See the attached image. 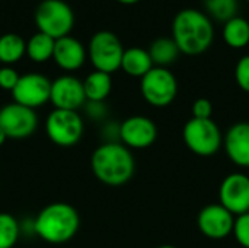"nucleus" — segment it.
<instances>
[{
    "mask_svg": "<svg viewBox=\"0 0 249 248\" xmlns=\"http://www.w3.org/2000/svg\"><path fill=\"white\" fill-rule=\"evenodd\" d=\"M172 39L185 56L206 53L214 39V26L209 15L197 9L179 10L172 22Z\"/></svg>",
    "mask_w": 249,
    "mask_h": 248,
    "instance_id": "f257e3e1",
    "label": "nucleus"
},
{
    "mask_svg": "<svg viewBox=\"0 0 249 248\" xmlns=\"http://www.w3.org/2000/svg\"><path fill=\"white\" fill-rule=\"evenodd\" d=\"M90 168L105 186L120 187L133 178L136 161L131 149L123 143H101L90 156Z\"/></svg>",
    "mask_w": 249,
    "mask_h": 248,
    "instance_id": "f03ea898",
    "label": "nucleus"
},
{
    "mask_svg": "<svg viewBox=\"0 0 249 248\" xmlns=\"http://www.w3.org/2000/svg\"><path fill=\"white\" fill-rule=\"evenodd\" d=\"M35 235L54 246L66 244L74 238L80 228L79 212L69 203L55 202L42 208L34 218Z\"/></svg>",
    "mask_w": 249,
    "mask_h": 248,
    "instance_id": "7ed1b4c3",
    "label": "nucleus"
},
{
    "mask_svg": "<svg viewBox=\"0 0 249 248\" xmlns=\"http://www.w3.org/2000/svg\"><path fill=\"white\" fill-rule=\"evenodd\" d=\"M38 32L54 39L70 35L74 25V13L64 0H42L34 13Z\"/></svg>",
    "mask_w": 249,
    "mask_h": 248,
    "instance_id": "20e7f679",
    "label": "nucleus"
},
{
    "mask_svg": "<svg viewBox=\"0 0 249 248\" xmlns=\"http://www.w3.org/2000/svg\"><path fill=\"white\" fill-rule=\"evenodd\" d=\"M182 139L193 153L203 158L216 155L223 146L222 130L212 118L188 120L182 129Z\"/></svg>",
    "mask_w": 249,
    "mask_h": 248,
    "instance_id": "39448f33",
    "label": "nucleus"
},
{
    "mask_svg": "<svg viewBox=\"0 0 249 248\" xmlns=\"http://www.w3.org/2000/svg\"><path fill=\"white\" fill-rule=\"evenodd\" d=\"M124 47L120 38L111 31H98L88 45V57L95 70L112 75L121 69Z\"/></svg>",
    "mask_w": 249,
    "mask_h": 248,
    "instance_id": "423d86ee",
    "label": "nucleus"
},
{
    "mask_svg": "<svg viewBox=\"0 0 249 248\" xmlns=\"http://www.w3.org/2000/svg\"><path fill=\"white\" fill-rule=\"evenodd\" d=\"M140 91L142 96L149 105L165 108L177 98L178 80L168 67L155 66L140 79Z\"/></svg>",
    "mask_w": 249,
    "mask_h": 248,
    "instance_id": "0eeeda50",
    "label": "nucleus"
},
{
    "mask_svg": "<svg viewBox=\"0 0 249 248\" xmlns=\"http://www.w3.org/2000/svg\"><path fill=\"white\" fill-rule=\"evenodd\" d=\"M85 132L83 118L77 111L54 108L45 121V133L48 139L61 148H70L80 142Z\"/></svg>",
    "mask_w": 249,
    "mask_h": 248,
    "instance_id": "6e6552de",
    "label": "nucleus"
},
{
    "mask_svg": "<svg viewBox=\"0 0 249 248\" xmlns=\"http://www.w3.org/2000/svg\"><path fill=\"white\" fill-rule=\"evenodd\" d=\"M51 80L41 73H25L19 77L15 89L12 91L13 102L28 107L31 110L41 108L50 102Z\"/></svg>",
    "mask_w": 249,
    "mask_h": 248,
    "instance_id": "1a4fd4ad",
    "label": "nucleus"
},
{
    "mask_svg": "<svg viewBox=\"0 0 249 248\" xmlns=\"http://www.w3.org/2000/svg\"><path fill=\"white\" fill-rule=\"evenodd\" d=\"M0 127L9 139H26L35 133L38 127V115L35 110L10 102L0 108Z\"/></svg>",
    "mask_w": 249,
    "mask_h": 248,
    "instance_id": "9d476101",
    "label": "nucleus"
},
{
    "mask_svg": "<svg viewBox=\"0 0 249 248\" xmlns=\"http://www.w3.org/2000/svg\"><path fill=\"white\" fill-rule=\"evenodd\" d=\"M235 218L236 216L220 203H212L200 210L197 216V227L206 238L219 241L232 235Z\"/></svg>",
    "mask_w": 249,
    "mask_h": 248,
    "instance_id": "9b49d317",
    "label": "nucleus"
},
{
    "mask_svg": "<svg viewBox=\"0 0 249 248\" xmlns=\"http://www.w3.org/2000/svg\"><path fill=\"white\" fill-rule=\"evenodd\" d=\"M219 203L232 215L249 212V177L244 172L226 175L219 187Z\"/></svg>",
    "mask_w": 249,
    "mask_h": 248,
    "instance_id": "f8f14e48",
    "label": "nucleus"
},
{
    "mask_svg": "<svg viewBox=\"0 0 249 248\" xmlns=\"http://www.w3.org/2000/svg\"><path fill=\"white\" fill-rule=\"evenodd\" d=\"M50 102L58 110L79 111L86 104L83 80L73 75L58 76L51 82Z\"/></svg>",
    "mask_w": 249,
    "mask_h": 248,
    "instance_id": "ddd939ff",
    "label": "nucleus"
},
{
    "mask_svg": "<svg viewBox=\"0 0 249 248\" xmlns=\"http://www.w3.org/2000/svg\"><path fill=\"white\" fill-rule=\"evenodd\" d=\"M156 139L158 126L146 115H131L120 123V142L128 149H146Z\"/></svg>",
    "mask_w": 249,
    "mask_h": 248,
    "instance_id": "4468645a",
    "label": "nucleus"
},
{
    "mask_svg": "<svg viewBox=\"0 0 249 248\" xmlns=\"http://www.w3.org/2000/svg\"><path fill=\"white\" fill-rule=\"evenodd\" d=\"M88 58V50L74 37L67 35L55 39L53 60L64 72L79 70Z\"/></svg>",
    "mask_w": 249,
    "mask_h": 248,
    "instance_id": "2eb2a0df",
    "label": "nucleus"
},
{
    "mask_svg": "<svg viewBox=\"0 0 249 248\" xmlns=\"http://www.w3.org/2000/svg\"><path fill=\"white\" fill-rule=\"evenodd\" d=\"M228 158L239 168H249V123L241 121L229 127L223 136Z\"/></svg>",
    "mask_w": 249,
    "mask_h": 248,
    "instance_id": "dca6fc26",
    "label": "nucleus"
},
{
    "mask_svg": "<svg viewBox=\"0 0 249 248\" xmlns=\"http://www.w3.org/2000/svg\"><path fill=\"white\" fill-rule=\"evenodd\" d=\"M155 67L149 50L140 47H130L124 50V56L121 60V69L131 77H143Z\"/></svg>",
    "mask_w": 249,
    "mask_h": 248,
    "instance_id": "f3484780",
    "label": "nucleus"
},
{
    "mask_svg": "<svg viewBox=\"0 0 249 248\" xmlns=\"http://www.w3.org/2000/svg\"><path fill=\"white\" fill-rule=\"evenodd\" d=\"M83 89L86 101L105 102L112 91V77L108 73L93 70L83 80Z\"/></svg>",
    "mask_w": 249,
    "mask_h": 248,
    "instance_id": "a211bd4d",
    "label": "nucleus"
},
{
    "mask_svg": "<svg viewBox=\"0 0 249 248\" xmlns=\"http://www.w3.org/2000/svg\"><path fill=\"white\" fill-rule=\"evenodd\" d=\"M223 41L235 50L249 44V22L242 16H235L223 25Z\"/></svg>",
    "mask_w": 249,
    "mask_h": 248,
    "instance_id": "6ab92c4d",
    "label": "nucleus"
},
{
    "mask_svg": "<svg viewBox=\"0 0 249 248\" xmlns=\"http://www.w3.org/2000/svg\"><path fill=\"white\" fill-rule=\"evenodd\" d=\"M26 56V41L13 32L0 37V63L12 66Z\"/></svg>",
    "mask_w": 249,
    "mask_h": 248,
    "instance_id": "aec40b11",
    "label": "nucleus"
},
{
    "mask_svg": "<svg viewBox=\"0 0 249 248\" xmlns=\"http://www.w3.org/2000/svg\"><path fill=\"white\" fill-rule=\"evenodd\" d=\"M54 45V38L42 32H36L26 41V56L34 63H45L53 58Z\"/></svg>",
    "mask_w": 249,
    "mask_h": 248,
    "instance_id": "412c9836",
    "label": "nucleus"
},
{
    "mask_svg": "<svg viewBox=\"0 0 249 248\" xmlns=\"http://www.w3.org/2000/svg\"><path fill=\"white\" fill-rule=\"evenodd\" d=\"M179 48L175 44V41L168 37H160L158 39H155L149 48V54L152 57V61L155 66L158 67H168L169 64H172L178 56H179Z\"/></svg>",
    "mask_w": 249,
    "mask_h": 248,
    "instance_id": "4be33fe9",
    "label": "nucleus"
},
{
    "mask_svg": "<svg viewBox=\"0 0 249 248\" xmlns=\"http://www.w3.org/2000/svg\"><path fill=\"white\" fill-rule=\"evenodd\" d=\"M20 235V222L13 215L0 212V248H13Z\"/></svg>",
    "mask_w": 249,
    "mask_h": 248,
    "instance_id": "5701e85b",
    "label": "nucleus"
},
{
    "mask_svg": "<svg viewBox=\"0 0 249 248\" xmlns=\"http://www.w3.org/2000/svg\"><path fill=\"white\" fill-rule=\"evenodd\" d=\"M206 10L210 19H216L217 22H228L232 18L238 16V0H204Z\"/></svg>",
    "mask_w": 249,
    "mask_h": 248,
    "instance_id": "b1692460",
    "label": "nucleus"
},
{
    "mask_svg": "<svg viewBox=\"0 0 249 248\" xmlns=\"http://www.w3.org/2000/svg\"><path fill=\"white\" fill-rule=\"evenodd\" d=\"M232 235L241 247L249 248V212L235 218Z\"/></svg>",
    "mask_w": 249,
    "mask_h": 248,
    "instance_id": "393cba45",
    "label": "nucleus"
},
{
    "mask_svg": "<svg viewBox=\"0 0 249 248\" xmlns=\"http://www.w3.org/2000/svg\"><path fill=\"white\" fill-rule=\"evenodd\" d=\"M235 79L238 86L249 94V54L239 58L235 67Z\"/></svg>",
    "mask_w": 249,
    "mask_h": 248,
    "instance_id": "a878e982",
    "label": "nucleus"
},
{
    "mask_svg": "<svg viewBox=\"0 0 249 248\" xmlns=\"http://www.w3.org/2000/svg\"><path fill=\"white\" fill-rule=\"evenodd\" d=\"M20 75L12 66H1L0 67V88L3 91H13L16 83L19 82Z\"/></svg>",
    "mask_w": 249,
    "mask_h": 248,
    "instance_id": "bb28decb",
    "label": "nucleus"
},
{
    "mask_svg": "<svg viewBox=\"0 0 249 248\" xmlns=\"http://www.w3.org/2000/svg\"><path fill=\"white\" fill-rule=\"evenodd\" d=\"M85 113L93 121H104L108 117V107H107L105 102L86 101V104H85Z\"/></svg>",
    "mask_w": 249,
    "mask_h": 248,
    "instance_id": "cd10ccee",
    "label": "nucleus"
},
{
    "mask_svg": "<svg viewBox=\"0 0 249 248\" xmlns=\"http://www.w3.org/2000/svg\"><path fill=\"white\" fill-rule=\"evenodd\" d=\"M213 115V104L206 98H198L193 104V118L209 120Z\"/></svg>",
    "mask_w": 249,
    "mask_h": 248,
    "instance_id": "c85d7f7f",
    "label": "nucleus"
},
{
    "mask_svg": "<svg viewBox=\"0 0 249 248\" xmlns=\"http://www.w3.org/2000/svg\"><path fill=\"white\" fill-rule=\"evenodd\" d=\"M101 136L104 139V143H117V142H120V124L115 123V121H107L102 126Z\"/></svg>",
    "mask_w": 249,
    "mask_h": 248,
    "instance_id": "c756f323",
    "label": "nucleus"
},
{
    "mask_svg": "<svg viewBox=\"0 0 249 248\" xmlns=\"http://www.w3.org/2000/svg\"><path fill=\"white\" fill-rule=\"evenodd\" d=\"M7 139H9V137H7V134H6V133H4V130L0 127V148L6 143V140H7Z\"/></svg>",
    "mask_w": 249,
    "mask_h": 248,
    "instance_id": "7c9ffc66",
    "label": "nucleus"
},
{
    "mask_svg": "<svg viewBox=\"0 0 249 248\" xmlns=\"http://www.w3.org/2000/svg\"><path fill=\"white\" fill-rule=\"evenodd\" d=\"M118 3H121V4H136L137 1H140V0H117Z\"/></svg>",
    "mask_w": 249,
    "mask_h": 248,
    "instance_id": "2f4dec72",
    "label": "nucleus"
},
{
    "mask_svg": "<svg viewBox=\"0 0 249 248\" xmlns=\"http://www.w3.org/2000/svg\"><path fill=\"white\" fill-rule=\"evenodd\" d=\"M158 248H178V247H175V246H169V244H166V246H160V247H158Z\"/></svg>",
    "mask_w": 249,
    "mask_h": 248,
    "instance_id": "473e14b6",
    "label": "nucleus"
},
{
    "mask_svg": "<svg viewBox=\"0 0 249 248\" xmlns=\"http://www.w3.org/2000/svg\"><path fill=\"white\" fill-rule=\"evenodd\" d=\"M247 1H249V0H247Z\"/></svg>",
    "mask_w": 249,
    "mask_h": 248,
    "instance_id": "72a5a7b5",
    "label": "nucleus"
}]
</instances>
